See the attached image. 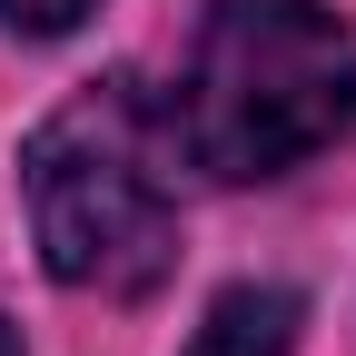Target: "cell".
<instances>
[{
  "instance_id": "1",
  "label": "cell",
  "mask_w": 356,
  "mask_h": 356,
  "mask_svg": "<svg viewBox=\"0 0 356 356\" xmlns=\"http://www.w3.org/2000/svg\"><path fill=\"white\" fill-rule=\"evenodd\" d=\"M168 129L228 188L307 168L356 129V30L327 0H208Z\"/></svg>"
},
{
  "instance_id": "2",
  "label": "cell",
  "mask_w": 356,
  "mask_h": 356,
  "mask_svg": "<svg viewBox=\"0 0 356 356\" xmlns=\"http://www.w3.org/2000/svg\"><path fill=\"white\" fill-rule=\"evenodd\" d=\"M178 129L139 79H89L30 129V228L60 287L139 297L178 257Z\"/></svg>"
},
{
  "instance_id": "3",
  "label": "cell",
  "mask_w": 356,
  "mask_h": 356,
  "mask_svg": "<svg viewBox=\"0 0 356 356\" xmlns=\"http://www.w3.org/2000/svg\"><path fill=\"white\" fill-rule=\"evenodd\" d=\"M188 356H297V297L287 287H228L198 317Z\"/></svg>"
},
{
  "instance_id": "4",
  "label": "cell",
  "mask_w": 356,
  "mask_h": 356,
  "mask_svg": "<svg viewBox=\"0 0 356 356\" xmlns=\"http://www.w3.org/2000/svg\"><path fill=\"white\" fill-rule=\"evenodd\" d=\"M99 0H0V30H30V40H60V30H79Z\"/></svg>"
}]
</instances>
